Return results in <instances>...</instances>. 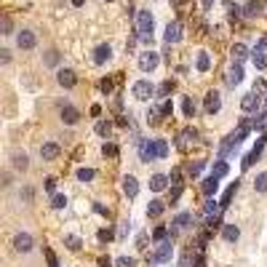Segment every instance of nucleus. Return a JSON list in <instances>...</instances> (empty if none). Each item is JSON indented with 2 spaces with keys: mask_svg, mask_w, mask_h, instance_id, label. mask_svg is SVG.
<instances>
[{
  "mask_svg": "<svg viewBox=\"0 0 267 267\" xmlns=\"http://www.w3.org/2000/svg\"><path fill=\"white\" fill-rule=\"evenodd\" d=\"M139 158L144 163L168 158V142L166 139H142V142H139Z\"/></svg>",
  "mask_w": 267,
  "mask_h": 267,
  "instance_id": "obj_1",
  "label": "nucleus"
},
{
  "mask_svg": "<svg viewBox=\"0 0 267 267\" xmlns=\"http://www.w3.org/2000/svg\"><path fill=\"white\" fill-rule=\"evenodd\" d=\"M152 30H155V19L150 11H139L136 14V38L144 43L152 40Z\"/></svg>",
  "mask_w": 267,
  "mask_h": 267,
  "instance_id": "obj_2",
  "label": "nucleus"
},
{
  "mask_svg": "<svg viewBox=\"0 0 267 267\" xmlns=\"http://www.w3.org/2000/svg\"><path fill=\"white\" fill-rule=\"evenodd\" d=\"M171 254H174V240H171V238H163V240H158V251L147 256V262H150V264L171 262Z\"/></svg>",
  "mask_w": 267,
  "mask_h": 267,
  "instance_id": "obj_3",
  "label": "nucleus"
},
{
  "mask_svg": "<svg viewBox=\"0 0 267 267\" xmlns=\"http://www.w3.org/2000/svg\"><path fill=\"white\" fill-rule=\"evenodd\" d=\"M131 94H134L139 102H147V99L155 96V86H152L150 80H136V83H134V88H131Z\"/></svg>",
  "mask_w": 267,
  "mask_h": 267,
  "instance_id": "obj_4",
  "label": "nucleus"
},
{
  "mask_svg": "<svg viewBox=\"0 0 267 267\" xmlns=\"http://www.w3.org/2000/svg\"><path fill=\"white\" fill-rule=\"evenodd\" d=\"M158 64H160L158 51H144V54H139V70H142V72H152Z\"/></svg>",
  "mask_w": 267,
  "mask_h": 267,
  "instance_id": "obj_5",
  "label": "nucleus"
},
{
  "mask_svg": "<svg viewBox=\"0 0 267 267\" xmlns=\"http://www.w3.org/2000/svg\"><path fill=\"white\" fill-rule=\"evenodd\" d=\"M35 43H38V38H35L32 30H22V32L16 35V46H19L22 51H32Z\"/></svg>",
  "mask_w": 267,
  "mask_h": 267,
  "instance_id": "obj_6",
  "label": "nucleus"
},
{
  "mask_svg": "<svg viewBox=\"0 0 267 267\" xmlns=\"http://www.w3.org/2000/svg\"><path fill=\"white\" fill-rule=\"evenodd\" d=\"M163 40H166V46H174L182 40V24L179 22H171V24L166 27V35H163Z\"/></svg>",
  "mask_w": 267,
  "mask_h": 267,
  "instance_id": "obj_7",
  "label": "nucleus"
},
{
  "mask_svg": "<svg viewBox=\"0 0 267 267\" xmlns=\"http://www.w3.org/2000/svg\"><path fill=\"white\" fill-rule=\"evenodd\" d=\"M203 107H206L208 115H216L219 110H222V96H219L216 91H208V94H206V102H203Z\"/></svg>",
  "mask_w": 267,
  "mask_h": 267,
  "instance_id": "obj_8",
  "label": "nucleus"
},
{
  "mask_svg": "<svg viewBox=\"0 0 267 267\" xmlns=\"http://www.w3.org/2000/svg\"><path fill=\"white\" fill-rule=\"evenodd\" d=\"M14 248L22 251V254H30V251H32V235H30V232H19L16 238H14Z\"/></svg>",
  "mask_w": 267,
  "mask_h": 267,
  "instance_id": "obj_9",
  "label": "nucleus"
},
{
  "mask_svg": "<svg viewBox=\"0 0 267 267\" xmlns=\"http://www.w3.org/2000/svg\"><path fill=\"white\" fill-rule=\"evenodd\" d=\"M110 59H112V48H110V43L96 46V51H94V64H107Z\"/></svg>",
  "mask_w": 267,
  "mask_h": 267,
  "instance_id": "obj_10",
  "label": "nucleus"
},
{
  "mask_svg": "<svg viewBox=\"0 0 267 267\" xmlns=\"http://www.w3.org/2000/svg\"><path fill=\"white\" fill-rule=\"evenodd\" d=\"M56 83L62 86V88H72V86L78 83V78H75V72H72V70H59V72H56Z\"/></svg>",
  "mask_w": 267,
  "mask_h": 267,
  "instance_id": "obj_11",
  "label": "nucleus"
},
{
  "mask_svg": "<svg viewBox=\"0 0 267 267\" xmlns=\"http://www.w3.org/2000/svg\"><path fill=\"white\" fill-rule=\"evenodd\" d=\"M200 190H203V195H206V198H211V195H216V190H219V176L208 174L206 179H203Z\"/></svg>",
  "mask_w": 267,
  "mask_h": 267,
  "instance_id": "obj_12",
  "label": "nucleus"
},
{
  "mask_svg": "<svg viewBox=\"0 0 267 267\" xmlns=\"http://www.w3.org/2000/svg\"><path fill=\"white\" fill-rule=\"evenodd\" d=\"M259 102H262V99H259L256 94H246V96L240 99V110H243V112H256Z\"/></svg>",
  "mask_w": 267,
  "mask_h": 267,
  "instance_id": "obj_13",
  "label": "nucleus"
},
{
  "mask_svg": "<svg viewBox=\"0 0 267 267\" xmlns=\"http://www.w3.org/2000/svg\"><path fill=\"white\" fill-rule=\"evenodd\" d=\"M59 144H54V142H46L43 147H40V158L43 160H56L59 158Z\"/></svg>",
  "mask_w": 267,
  "mask_h": 267,
  "instance_id": "obj_14",
  "label": "nucleus"
},
{
  "mask_svg": "<svg viewBox=\"0 0 267 267\" xmlns=\"http://www.w3.org/2000/svg\"><path fill=\"white\" fill-rule=\"evenodd\" d=\"M168 179H171V176H166V174L150 176V190H152V192H163V190L168 187Z\"/></svg>",
  "mask_w": 267,
  "mask_h": 267,
  "instance_id": "obj_15",
  "label": "nucleus"
},
{
  "mask_svg": "<svg viewBox=\"0 0 267 267\" xmlns=\"http://www.w3.org/2000/svg\"><path fill=\"white\" fill-rule=\"evenodd\" d=\"M243 80V67L235 62V64L230 67V72H227V86H238Z\"/></svg>",
  "mask_w": 267,
  "mask_h": 267,
  "instance_id": "obj_16",
  "label": "nucleus"
},
{
  "mask_svg": "<svg viewBox=\"0 0 267 267\" xmlns=\"http://www.w3.org/2000/svg\"><path fill=\"white\" fill-rule=\"evenodd\" d=\"M78 118H80V112H78L75 107H70V104L62 107V120H64L67 126H75V123H78Z\"/></svg>",
  "mask_w": 267,
  "mask_h": 267,
  "instance_id": "obj_17",
  "label": "nucleus"
},
{
  "mask_svg": "<svg viewBox=\"0 0 267 267\" xmlns=\"http://www.w3.org/2000/svg\"><path fill=\"white\" fill-rule=\"evenodd\" d=\"M195 70H198V72H208V70H211L208 51H200V54H198V59H195Z\"/></svg>",
  "mask_w": 267,
  "mask_h": 267,
  "instance_id": "obj_18",
  "label": "nucleus"
},
{
  "mask_svg": "<svg viewBox=\"0 0 267 267\" xmlns=\"http://www.w3.org/2000/svg\"><path fill=\"white\" fill-rule=\"evenodd\" d=\"M123 192L128 195V198H136V192H139V182L134 176H126L123 179Z\"/></svg>",
  "mask_w": 267,
  "mask_h": 267,
  "instance_id": "obj_19",
  "label": "nucleus"
},
{
  "mask_svg": "<svg viewBox=\"0 0 267 267\" xmlns=\"http://www.w3.org/2000/svg\"><path fill=\"white\" fill-rule=\"evenodd\" d=\"M163 211H166V203H163V200L155 198V200L147 203V216H152V219H155V216H160Z\"/></svg>",
  "mask_w": 267,
  "mask_h": 267,
  "instance_id": "obj_20",
  "label": "nucleus"
},
{
  "mask_svg": "<svg viewBox=\"0 0 267 267\" xmlns=\"http://www.w3.org/2000/svg\"><path fill=\"white\" fill-rule=\"evenodd\" d=\"M222 238H224L227 243H235V240L240 238V230H238L235 224H224V227H222Z\"/></svg>",
  "mask_w": 267,
  "mask_h": 267,
  "instance_id": "obj_21",
  "label": "nucleus"
},
{
  "mask_svg": "<svg viewBox=\"0 0 267 267\" xmlns=\"http://www.w3.org/2000/svg\"><path fill=\"white\" fill-rule=\"evenodd\" d=\"M230 54H232V62H238V64H240V62L248 56V48H246V46H243V43H235Z\"/></svg>",
  "mask_w": 267,
  "mask_h": 267,
  "instance_id": "obj_22",
  "label": "nucleus"
},
{
  "mask_svg": "<svg viewBox=\"0 0 267 267\" xmlns=\"http://www.w3.org/2000/svg\"><path fill=\"white\" fill-rule=\"evenodd\" d=\"M14 168L16 171H27L30 168V160H27L24 152H14Z\"/></svg>",
  "mask_w": 267,
  "mask_h": 267,
  "instance_id": "obj_23",
  "label": "nucleus"
},
{
  "mask_svg": "<svg viewBox=\"0 0 267 267\" xmlns=\"http://www.w3.org/2000/svg\"><path fill=\"white\" fill-rule=\"evenodd\" d=\"M227 171H230V166H227V163H224L222 158H219V160L214 163V166H211V174H214V176H219V179H222V176L227 174Z\"/></svg>",
  "mask_w": 267,
  "mask_h": 267,
  "instance_id": "obj_24",
  "label": "nucleus"
},
{
  "mask_svg": "<svg viewBox=\"0 0 267 267\" xmlns=\"http://www.w3.org/2000/svg\"><path fill=\"white\" fill-rule=\"evenodd\" d=\"M254 190H256V192H267V171L256 174V179H254Z\"/></svg>",
  "mask_w": 267,
  "mask_h": 267,
  "instance_id": "obj_25",
  "label": "nucleus"
},
{
  "mask_svg": "<svg viewBox=\"0 0 267 267\" xmlns=\"http://www.w3.org/2000/svg\"><path fill=\"white\" fill-rule=\"evenodd\" d=\"M190 222H192V214H190V211H182V214L174 219V224L179 227V230H182V227H190Z\"/></svg>",
  "mask_w": 267,
  "mask_h": 267,
  "instance_id": "obj_26",
  "label": "nucleus"
},
{
  "mask_svg": "<svg viewBox=\"0 0 267 267\" xmlns=\"http://www.w3.org/2000/svg\"><path fill=\"white\" fill-rule=\"evenodd\" d=\"M94 131H96L99 136H110V131H112V123H110V120H99L96 126H94Z\"/></svg>",
  "mask_w": 267,
  "mask_h": 267,
  "instance_id": "obj_27",
  "label": "nucleus"
},
{
  "mask_svg": "<svg viewBox=\"0 0 267 267\" xmlns=\"http://www.w3.org/2000/svg\"><path fill=\"white\" fill-rule=\"evenodd\" d=\"M262 14V0H251L246 6V16H259Z\"/></svg>",
  "mask_w": 267,
  "mask_h": 267,
  "instance_id": "obj_28",
  "label": "nucleus"
},
{
  "mask_svg": "<svg viewBox=\"0 0 267 267\" xmlns=\"http://www.w3.org/2000/svg\"><path fill=\"white\" fill-rule=\"evenodd\" d=\"M251 59H254V67H256V70H264V67H267L264 51H256V48H254V54H251Z\"/></svg>",
  "mask_w": 267,
  "mask_h": 267,
  "instance_id": "obj_29",
  "label": "nucleus"
},
{
  "mask_svg": "<svg viewBox=\"0 0 267 267\" xmlns=\"http://www.w3.org/2000/svg\"><path fill=\"white\" fill-rule=\"evenodd\" d=\"M64 246H67L70 251H78V248H80V238H78V235H67V238H64Z\"/></svg>",
  "mask_w": 267,
  "mask_h": 267,
  "instance_id": "obj_30",
  "label": "nucleus"
},
{
  "mask_svg": "<svg viewBox=\"0 0 267 267\" xmlns=\"http://www.w3.org/2000/svg\"><path fill=\"white\" fill-rule=\"evenodd\" d=\"M182 107H184V115H187V118H195V110H198V104H195L190 96L184 99V104H182Z\"/></svg>",
  "mask_w": 267,
  "mask_h": 267,
  "instance_id": "obj_31",
  "label": "nucleus"
},
{
  "mask_svg": "<svg viewBox=\"0 0 267 267\" xmlns=\"http://www.w3.org/2000/svg\"><path fill=\"white\" fill-rule=\"evenodd\" d=\"M254 128H259V131H264V128H267V112L254 115Z\"/></svg>",
  "mask_w": 267,
  "mask_h": 267,
  "instance_id": "obj_32",
  "label": "nucleus"
},
{
  "mask_svg": "<svg viewBox=\"0 0 267 267\" xmlns=\"http://www.w3.org/2000/svg\"><path fill=\"white\" fill-rule=\"evenodd\" d=\"M94 176H96V174H94L91 168H78V179H80V182H91Z\"/></svg>",
  "mask_w": 267,
  "mask_h": 267,
  "instance_id": "obj_33",
  "label": "nucleus"
},
{
  "mask_svg": "<svg viewBox=\"0 0 267 267\" xmlns=\"http://www.w3.org/2000/svg\"><path fill=\"white\" fill-rule=\"evenodd\" d=\"M118 267H136V259L134 256H118Z\"/></svg>",
  "mask_w": 267,
  "mask_h": 267,
  "instance_id": "obj_34",
  "label": "nucleus"
},
{
  "mask_svg": "<svg viewBox=\"0 0 267 267\" xmlns=\"http://www.w3.org/2000/svg\"><path fill=\"white\" fill-rule=\"evenodd\" d=\"M102 155H104V158H115V155H118V147L107 142L104 147H102Z\"/></svg>",
  "mask_w": 267,
  "mask_h": 267,
  "instance_id": "obj_35",
  "label": "nucleus"
},
{
  "mask_svg": "<svg viewBox=\"0 0 267 267\" xmlns=\"http://www.w3.org/2000/svg\"><path fill=\"white\" fill-rule=\"evenodd\" d=\"M51 206H54V208H64V206H67V198H64V195H54V198H51Z\"/></svg>",
  "mask_w": 267,
  "mask_h": 267,
  "instance_id": "obj_36",
  "label": "nucleus"
},
{
  "mask_svg": "<svg viewBox=\"0 0 267 267\" xmlns=\"http://www.w3.org/2000/svg\"><path fill=\"white\" fill-rule=\"evenodd\" d=\"M203 166H206V160H195V163H190V174L198 176L200 171H203Z\"/></svg>",
  "mask_w": 267,
  "mask_h": 267,
  "instance_id": "obj_37",
  "label": "nucleus"
},
{
  "mask_svg": "<svg viewBox=\"0 0 267 267\" xmlns=\"http://www.w3.org/2000/svg\"><path fill=\"white\" fill-rule=\"evenodd\" d=\"M46 64H59V54L56 51H48V54H46Z\"/></svg>",
  "mask_w": 267,
  "mask_h": 267,
  "instance_id": "obj_38",
  "label": "nucleus"
},
{
  "mask_svg": "<svg viewBox=\"0 0 267 267\" xmlns=\"http://www.w3.org/2000/svg\"><path fill=\"white\" fill-rule=\"evenodd\" d=\"M216 208H219V203H216L214 198H208V203H206V214H208V216L216 214Z\"/></svg>",
  "mask_w": 267,
  "mask_h": 267,
  "instance_id": "obj_39",
  "label": "nucleus"
},
{
  "mask_svg": "<svg viewBox=\"0 0 267 267\" xmlns=\"http://www.w3.org/2000/svg\"><path fill=\"white\" fill-rule=\"evenodd\" d=\"M152 238H155V240H163V238H166V227H155Z\"/></svg>",
  "mask_w": 267,
  "mask_h": 267,
  "instance_id": "obj_40",
  "label": "nucleus"
},
{
  "mask_svg": "<svg viewBox=\"0 0 267 267\" xmlns=\"http://www.w3.org/2000/svg\"><path fill=\"white\" fill-rule=\"evenodd\" d=\"M128 232H131V222H123V224H120V230H118V235H120V238H126Z\"/></svg>",
  "mask_w": 267,
  "mask_h": 267,
  "instance_id": "obj_41",
  "label": "nucleus"
},
{
  "mask_svg": "<svg viewBox=\"0 0 267 267\" xmlns=\"http://www.w3.org/2000/svg\"><path fill=\"white\" fill-rule=\"evenodd\" d=\"M3 35H11V19L3 16Z\"/></svg>",
  "mask_w": 267,
  "mask_h": 267,
  "instance_id": "obj_42",
  "label": "nucleus"
},
{
  "mask_svg": "<svg viewBox=\"0 0 267 267\" xmlns=\"http://www.w3.org/2000/svg\"><path fill=\"white\" fill-rule=\"evenodd\" d=\"M136 246H139V248H147V235H144V232H139V238H136Z\"/></svg>",
  "mask_w": 267,
  "mask_h": 267,
  "instance_id": "obj_43",
  "label": "nucleus"
},
{
  "mask_svg": "<svg viewBox=\"0 0 267 267\" xmlns=\"http://www.w3.org/2000/svg\"><path fill=\"white\" fill-rule=\"evenodd\" d=\"M0 62H3V64H8V62H11V51H0Z\"/></svg>",
  "mask_w": 267,
  "mask_h": 267,
  "instance_id": "obj_44",
  "label": "nucleus"
},
{
  "mask_svg": "<svg viewBox=\"0 0 267 267\" xmlns=\"http://www.w3.org/2000/svg\"><path fill=\"white\" fill-rule=\"evenodd\" d=\"M110 238H112V232H110V230H99V240H102V243L110 240Z\"/></svg>",
  "mask_w": 267,
  "mask_h": 267,
  "instance_id": "obj_45",
  "label": "nucleus"
},
{
  "mask_svg": "<svg viewBox=\"0 0 267 267\" xmlns=\"http://www.w3.org/2000/svg\"><path fill=\"white\" fill-rule=\"evenodd\" d=\"M195 136H198L195 131H182V139H184V142H190V139H195Z\"/></svg>",
  "mask_w": 267,
  "mask_h": 267,
  "instance_id": "obj_46",
  "label": "nucleus"
},
{
  "mask_svg": "<svg viewBox=\"0 0 267 267\" xmlns=\"http://www.w3.org/2000/svg\"><path fill=\"white\" fill-rule=\"evenodd\" d=\"M54 187H56V179H46V190L54 192Z\"/></svg>",
  "mask_w": 267,
  "mask_h": 267,
  "instance_id": "obj_47",
  "label": "nucleus"
},
{
  "mask_svg": "<svg viewBox=\"0 0 267 267\" xmlns=\"http://www.w3.org/2000/svg\"><path fill=\"white\" fill-rule=\"evenodd\" d=\"M102 91L110 94V91H112V83H110V80H102Z\"/></svg>",
  "mask_w": 267,
  "mask_h": 267,
  "instance_id": "obj_48",
  "label": "nucleus"
},
{
  "mask_svg": "<svg viewBox=\"0 0 267 267\" xmlns=\"http://www.w3.org/2000/svg\"><path fill=\"white\" fill-rule=\"evenodd\" d=\"M256 51H267V38H262V40L256 43Z\"/></svg>",
  "mask_w": 267,
  "mask_h": 267,
  "instance_id": "obj_49",
  "label": "nucleus"
},
{
  "mask_svg": "<svg viewBox=\"0 0 267 267\" xmlns=\"http://www.w3.org/2000/svg\"><path fill=\"white\" fill-rule=\"evenodd\" d=\"M174 112V107H171V102H166V104H163V115H171Z\"/></svg>",
  "mask_w": 267,
  "mask_h": 267,
  "instance_id": "obj_50",
  "label": "nucleus"
},
{
  "mask_svg": "<svg viewBox=\"0 0 267 267\" xmlns=\"http://www.w3.org/2000/svg\"><path fill=\"white\" fill-rule=\"evenodd\" d=\"M200 3H203V8H206V11H208V8H211V6H214V0H200Z\"/></svg>",
  "mask_w": 267,
  "mask_h": 267,
  "instance_id": "obj_51",
  "label": "nucleus"
},
{
  "mask_svg": "<svg viewBox=\"0 0 267 267\" xmlns=\"http://www.w3.org/2000/svg\"><path fill=\"white\" fill-rule=\"evenodd\" d=\"M83 3H86V0H72V6H75V8H80Z\"/></svg>",
  "mask_w": 267,
  "mask_h": 267,
  "instance_id": "obj_52",
  "label": "nucleus"
},
{
  "mask_svg": "<svg viewBox=\"0 0 267 267\" xmlns=\"http://www.w3.org/2000/svg\"><path fill=\"white\" fill-rule=\"evenodd\" d=\"M107 3H115V0H107Z\"/></svg>",
  "mask_w": 267,
  "mask_h": 267,
  "instance_id": "obj_53",
  "label": "nucleus"
}]
</instances>
